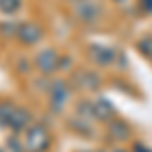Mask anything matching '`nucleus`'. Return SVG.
<instances>
[{"instance_id": "39448f33", "label": "nucleus", "mask_w": 152, "mask_h": 152, "mask_svg": "<svg viewBox=\"0 0 152 152\" xmlns=\"http://www.w3.org/2000/svg\"><path fill=\"white\" fill-rule=\"evenodd\" d=\"M45 37V28L35 20H23L18 23V33H16V41L23 47H35L43 41Z\"/></svg>"}, {"instance_id": "4468645a", "label": "nucleus", "mask_w": 152, "mask_h": 152, "mask_svg": "<svg viewBox=\"0 0 152 152\" xmlns=\"http://www.w3.org/2000/svg\"><path fill=\"white\" fill-rule=\"evenodd\" d=\"M23 8V0H0V14L12 16Z\"/></svg>"}, {"instance_id": "f8f14e48", "label": "nucleus", "mask_w": 152, "mask_h": 152, "mask_svg": "<svg viewBox=\"0 0 152 152\" xmlns=\"http://www.w3.org/2000/svg\"><path fill=\"white\" fill-rule=\"evenodd\" d=\"M75 114L87 122H95V116H94V104L91 99H79L75 104Z\"/></svg>"}, {"instance_id": "6e6552de", "label": "nucleus", "mask_w": 152, "mask_h": 152, "mask_svg": "<svg viewBox=\"0 0 152 152\" xmlns=\"http://www.w3.org/2000/svg\"><path fill=\"white\" fill-rule=\"evenodd\" d=\"M105 132H107V138L114 142V146L116 144H126V142L132 140V126H130L126 120H122V118H114V120H110L107 124H105Z\"/></svg>"}, {"instance_id": "9d476101", "label": "nucleus", "mask_w": 152, "mask_h": 152, "mask_svg": "<svg viewBox=\"0 0 152 152\" xmlns=\"http://www.w3.org/2000/svg\"><path fill=\"white\" fill-rule=\"evenodd\" d=\"M33 124V116L26 107H16L14 114H12V120H10V132L12 134H23L24 130Z\"/></svg>"}, {"instance_id": "412c9836", "label": "nucleus", "mask_w": 152, "mask_h": 152, "mask_svg": "<svg viewBox=\"0 0 152 152\" xmlns=\"http://www.w3.org/2000/svg\"><path fill=\"white\" fill-rule=\"evenodd\" d=\"M112 152H130L128 148H124V146H120V144H116L114 148H112Z\"/></svg>"}, {"instance_id": "423d86ee", "label": "nucleus", "mask_w": 152, "mask_h": 152, "mask_svg": "<svg viewBox=\"0 0 152 152\" xmlns=\"http://www.w3.org/2000/svg\"><path fill=\"white\" fill-rule=\"evenodd\" d=\"M71 85L83 94H94L102 85V75L94 69H77L71 77Z\"/></svg>"}, {"instance_id": "5701e85b", "label": "nucleus", "mask_w": 152, "mask_h": 152, "mask_svg": "<svg viewBox=\"0 0 152 152\" xmlns=\"http://www.w3.org/2000/svg\"><path fill=\"white\" fill-rule=\"evenodd\" d=\"M0 152H6V150H4V148H0Z\"/></svg>"}, {"instance_id": "0eeeda50", "label": "nucleus", "mask_w": 152, "mask_h": 152, "mask_svg": "<svg viewBox=\"0 0 152 152\" xmlns=\"http://www.w3.org/2000/svg\"><path fill=\"white\" fill-rule=\"evenodd\" d=\"M87 55L91 59L95 67L99 69H107V67H114L116 65V57H118V49L114 47H105L99 43H91L87 47Z\"/></svg>"}, {"instance_id": "7ed1b4c3", "label": "nucleus", "mask_w": 152, "mask_h": 152, "mask_svg": "<svg viewBox=\"0 0 152 152\" xmlns=\"http://www.w3.org/2000/svg\"><path fill=\"white\" fill-rule=\"evenodd\" d=\"M59 59H61V53H59L55 47H43L35 53V57H33V67H35L43 77H51L53 73L59 71Z\"/></svg>"}, {"instance_id": "dca6fc26", "label": "nucleus", "mask_w": 152, "mask_h": 152, "mask_svg": "<svg viewBox=\"0 0 152 152\" xmlns=\"http://www.w3.org/2000/svg\"><path fill=\"white\" fill-rule=\"evenodd\" d=\"M16 33H18V23L16 20L0 23V37L2 39H16Z\"/></svg>"}, {"instance_id": "a211bd4d", "label": "nucleus", "mask_w": 152, "mask_h": 152, "mask_svg": "<svg viewBox=\"0 0 152 152\" xmlns=\"http://www.w3.org/2000/svg\"><path fill=\"white\" fill-rule=\"evenodd\" d=\"M130 152H152V148L148 144H144V142H132V146H130Z\"/></svg>"}, {"instance_id": "f257e3e1", "label": "nucleus", "mask_w": 152, "mask_h": 152, "mask_svg": "<svg viewBox=\"0 0 152 152\" xmlns=\"http://www.w3.org/2000/svg\"><path fill=\"white\" fill-rule=\"evenodd\" d=\"M71 94H73V89H71V83L65 81V79H51L47 83V99H49V110L53 112V114H63L65 112V107L67 104L71 102Z\"/></svg>"}, {"instance_id": "b1692460", "label": "nucleus", "mask_w": 152, "mask_h": 152, "mask_svg": "<svg viewBox=\"0 0 152 152\" xmlns=\"http://www.w3.org/2000/svg\"><path fill=\"white\" fill-rule=\"evenodd\" d=\"M71 2H73V0H71Z\"/></svg>"}, {"instance_id": "1a4fd4ad", "label": "nucleus", "mask_w": 152, "mask_h": 152, "mask_svg": "<svg viewBox=\"0 0 152 152\" xmlns=\"http://www.w3.org/2000/svg\"><path fill=\"white\" fill-rule=\"evenodd\" d=\"M91 104H94L95 122H104V124H107L110 120L116 118V107H114V104H112L105 95H97V97H94Z\"/></svg>"}, {"instance_id": "f3484780", "label": "nucleus", "mask_w": 152, "mask_h": 152, "mask_svg": "<svg viewBox=\"0 0 152 152\" xmlns=\"http://www.w3.org/2000/svg\"><path fill=\"white\" fill-rule=\"evenodd\" d=\"M136 49H138V53H140L142 57H146L148 61H152V37H142L140 41L136 43Z\"/></svg>"}, {"instance_id": "4be33fe9", "label": "nucleus", "mask_w": 152, "mask_h": 152, "mask_svg": "<svg viewBox=\"0 0 152 152\" xmlns=\"http://www.w3.org/2000/svg\"><path fill=\"white\" fill-rule=\"evenodd\" d=\"M95 152H107V150H95Z\"/></svg>"}, {"instance_id": "f03ea898", "label": "nucleus", "mask_w": 152, "mask_h": 152, "mask_svg": "<svg viewBox=\"0 0 152 152\" xmlns=\"http://www.w3.org/2000/svg\"><path fill=\"white\" fill-rule=\"evenodd\" d=\"M23 142L26 146V152H47L51 148V134L49 130L39 124V122H33L28 128L23 132Z\"/></svg>"}, {"instance_id": "2eb2a0df", "label": "nucleus", "mask_w": 152, "mask_h": 152, "mask_svg": "<svg viewBox=\"0 0 152 152\" xmlns=\"http://www.w3.org/2000/svg\"><path fill=\"white\" fill-rule=\"evenodd\" d=\"M20 134H10L6 138V152H26L23 138H18Z\"/></svg>"}, {"instance_id": "ddd939ff", "label": "nucleus", "mask_w": 152, "mask_h": 152, "mask_svg": "<svg viewBox=\"0 0 152 152\" xmlns=\"http://www.w3.org/2000/svg\"><path fill=\"white\" fill-rule=\"evenodd\" d=\"M89 124H91V122H87V120L79 118L77 114L69 120V126H71V128L75 130L77 134H85V136H91V132H89V130H91V126H89Z\"/></svg>"}, {"instance_id": "aec40b11", "label": "nucleus", "mask_w": 152, "mask_h": 152, "mask_svg": "<svg viewBox=\"0 0 152 152\" xmlns=\"http://www.w3.org/2000/svg\"><path fill=\"white\" fill-rule=\"evenodd\" d=\"M140 2V10L144 14H152V0H138Z\"/></svg>"}, {"instance_id": "6ab92c4d", "label": "nucleus", "mask_w": 152, "mask_h": 152, "mask_svg": "<svg viewBox=\"0 0 152 152\" xmlns=\"http://www.w3.org/2000/svg\"><path fill=\"white\" fill-rule=\"evenodd\" d=\"M71 65H73L71 57H63V55H61V59H59V71H61V73L71 71Z\"/></svg>"}, {"instance_id": "20e7f679", "label": "nucleus", "mask_w": 152, "mask_h": 152, "mask_svg": "<svg viewBox=\"0 0 152 152\" xmlns=\"http://www.w3.org/2000/svg\"><path fill=\"white\" fill-rule=\"evenodd\" d=\"M71 12L81 24H95L102 16V8L95 0H73Z\"/></svg>"}, {"instance_id": "9b49d317", "label": "nucleus", "mask_w": 152, "mask_h": 152, "mask_svg": "<svg viewBox=\"0 0 152 152\" xmlns=\"http://www.w3.org/2000/svg\"><path fill=\"white\" fill-rule=\"evenodd\" d=\"M18 105L10 102V99H2L0 102V128H10V120H12V114Z\"/></svg>"}]
</instances>
